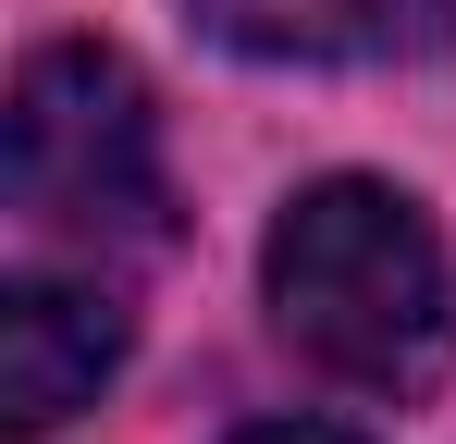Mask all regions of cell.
Listing matches in <instances>:
<instances>
[{
	"mask_svg": "<svg viewBox=\"0 0 456 444\" xmlns=\"http://www.w3.org/2000/svg\"><path fill=\"white\" fill-rule=\"evenodd\" d=\"M259 272H272V321L308 370H333L358 395H432L444 382L456 272H444V234L419 222L407 185H370V173L297 185Z\"/></svg>",
	"mask_w": 456,
	"mask_h": 444,
	"instance_id": "1",
	"label": "cell"
},
{
	"mask_svg": "<svg viewBox=\"0 0 456 444\" xmlns=\"http://www.w3.org/2000/svg\"><path fill=\"white\" fill-rule=\"evenodd\" d=\"M12 210L50 247H149L160 234V124L111 50H37L12 74Z\"/></svg>",
	"mask_w": 456,
	"mask_h": 444,
	"instance_id": "2",
	"label": "cell"
},
{
	"mask_svg": "<svg viewBox=\"0 0 456 444\" xmlns=\"http://www.w3.org/2000/svg\"><path fill=\"white\" fill-rule=\"evenodd\" d=\"M124 370V296L75 284V272H25L0 296V432L37 444L75 407H99V382Z\"/></svg>",
	"mask_w": 456,
	"mask_h": 444,
	"instance_id": "3",
	"label": "cell"
},
{
	"mask_svg": "<svg viewBox=\"0 0 456 444\" xmlns=\"http://www.w3.org/2000/svg\"><path fill=\"white\" fill-rule=\"evenodd\" d=\"M198 12H210V37L259 50V62H346V50H382L395 12H407L419 37L444 25V0H198Z\"/></svg>",
	"mask_w": 456,
	"mask_h": 444,
	"instance_id": "4",
	"label": "cell"
},
{
	"mask_svg": "<svg viewBox=\"0 0 456 444\" xmlns=\"http://www.w3.org/2000/svg\"><path fill=\"white\" fill-rule=\"evenodd\" d=\"M234 444H358V432H333V420H259V432H234Z\"/></svg>",
	"mask_w": 456,
	"mask_h": 444,
	"instance_id": "5",
	"label": "cell"
}]
</instances>
